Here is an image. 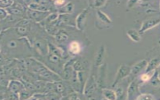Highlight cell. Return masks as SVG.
I'll return each mask as SVG.
<instances>
[{
    "mask_svg": "<svg viewBox=\"0 0 160 100\" xmlns=\"http://www.w3.org/2000/svg\"><path fill=\"white\" fill-rule=\"evenodd\" d=\"M0 46L2 53L12 60L25 59L34 55L32 45L27 38L18 37L13 28L2 31Z\"/></svg>",
    "mask_w": 160,
    "mask_h": 100,
    "instance_id": "cell-1",
    "label": "cell"
},
{
    "mask_svg": "<svg viewBox=\"0 0 160 100\" xmlns=\"http://www.w3.org/2000/svg\"><path fill=\"white\" fill-rule=\"evenodd\" d=\"M34 53L41 57H46L49 53L48 42L43 37L37 36L32 43Z\"/></svg>",
    "mask_w": 160,
    "mask_h": 100,
    "instance_id": "cell-2",
    "label": "cell"
},
{
    "mask_svg": "<svg viewBox=\"0 0 160 100\" xmlns=\"http://www.w3.org/2000/svg\"><path fill=\"white\" fill-rule=\"evenodd\" d=\"M51 13L50 12H41L27 9L25 18L35 23H41Z\"/></svg>",
    "mask_w": 160,
    "mask_h": 100,
    "instance_id": "cell-3",
    "label": "cell"
},
{
    "mask_svg": "<svg viewBox=\"0 0 160 100\" xmlns=\"http://www.w3.org/2000/svg\"><path fill=\"white\" fill-rule=\"evenodd\" d=\"M131 71V67L127 65H121L118 68L117 74H116V78L114 79L112 87L116 86L118 82L121 80H123V79L127 77L130 75Z\"/></svg>",
    "mask_w": 160,
    "mask_h": 100,
    "instance_id": "cell-4",
    "label": "cell"
},
{
    "mask_svg": "<svg viewBox=\"0 0 160 100\" xmlns=\"http://www.w3.org/2000/svg\"><path fill=\"white\" fill-rule=\"evenodd\" d=\"M24 89V86L20 80L11 79L9 82L7 90L15 94H19Z\"/></svg>",
    "mask_w": 160,
    "mask_h": 100,
    "instance_id": "cell-5",
    "label": "cell"
},
{
    "mask_svg": "<svg viewBox=\"0 0 160 100\" xmlns=\"http://www.w3.org/2000/svg\"><path fill=\"white\" fill-rule=\"evenodd\" d=\"M88 12H89V9L88 8H86L76 17L75 20V25L77 28L79 30L83 31L85 28L87 16Z\"/></svg>",
    "mask_w": 160,
    "mask_h": 100,
    "instance_id": "cell-6",
    "label": "cell"
},
{
    "mask_svg": "<svg viewBox=\"0 0 160 100\" xmlns=\"http://www.w3.org/2000/svg\"><path fill=\"white\" fill-rule=\"evenodd\" d=\"M160 23V19H151L144 21L142 23L141 28L140 30L138 31V33L140 34H143L148 30L151 29L156 26Z\"/></svg>",
    "mask_w": 160,
    "mask_h": 100,
    "instance_id": "cell-7",
    "label": "cell"
},
{
    "mask_svg": "<svg viewBox=\"0 0 160 100\" xmlns=\"http://www.w3.org/2000/svg\"><path fill=\"white\" fill-rule=\"evenodd\" d=\"M97 86V84L95 83L94 77H90L88 81L85 83V87H84V93L87 97H89L93 94L95 91Z\"/></svg>",
    "mask_w": 160,
    "mask_h": 100,
    "instance_id": "cell-8",
    "label": "cell"
},
{
    "mask_svg": "<svg viewBox=\"0 0 160 100\" xmlns=\"http://www.w3.org/2000/svg\"><path fill=\"white\" fill-rule=\"evenodd\" d=\"M148 64V62L146 60H142V61L138 62L131 67V71L130 75L132 76H136L138 75L143 69L146 68Z\"/></svg>",
    "mask_w": 160,
    "mask_h": 100,
    "instance_id": "cell-9",
    "label": "cell"
},
{
    "mask_svg": "<svg viewBox=\"0 0 160 100\" xmlns=\"http://www.w3.org/2000/svg\"><path fill=\"white\" fill-rule=\"evenodd\" d=\"M88 64L87 61L82 59H75L72 64V68L76 72H84L87 69Z\"/></svg>",
    "mask_w": 160,
    "mask_h": 100,
    "instance_id": "cell-10",
    "label": "cell"
},
{
    "mask_svg": "<svg viewBox=\"0 0 160 100\" xmlns=\"http://www.w3.org/2000/svg\"><path fill=\"white\" fill-rule=\"evenodd\" d=\"M106 53V48L104 45L100 47L97 52L94 60V64L96 67H99L103 63Z\"/></svg>",
    "mask_w": 160,
    "mask_h": 100,
    "instance_id": "cell-11",
    "label": "cell"
},
{
    "mask_svg": "<svg viewBox=\"0 0 160 100\" xmlns=\"http://www.w3.org/2000/svg\"><path fill=\"white\" fill-rule=\"evenodd\" d=\"M74 9V5L71 2H67L66 4L57 11L59 15H65L71 14L73 12Z\"/></svg>",
    "mask_w": 160,
    "mask_h": 100,
    "instance_id": "cell-12",
    "label": "cell"
},
{
    "mask_svg": "<svg viewBox=\"0 0 160 100\" xmlns=\"http://www.w3.org/2000/svg\"><path fill=\"white\" fill-rule=\"evenodd\" d=\"M138 92V82L137 80H133L131 83L128 88V97L130 100L132 99Z\"/></svg>",
    "mask_w": 160,
    "mask_h": 100,
    "instance_id": "cell-13",
    "label": "cell"
},
{
    "mask_svg": "<svg viewBox=\"0 0 160 100\" xmlns=\"http://www.w3.org/2000/svg\"><path fill=\"white\" fill-rule=\"evenodd\" d=\"M54 92L57 93L62 96L67 90V87L63 80L53 82Z\"/></svg>",
    "mask_w": 160,
    "mask_h": 100,
    "instance_id": "cell-14",
    "label": "cell"
},
{
    "mask_svg": "<svg viewBox=\"0 0 160 100\" xmlns=\"http://www.w3.org/2000/svg\"><path fill=\"white\" fill-rule=\"evenodd\" d=\"M56 42L59 43H63L68 41L69 35L67 32L63 30H59L54 36Z\"/></svg>",
    "mask_w": 160,
    "mask_h": 100,
    "instance_id": "cell-15",
    "label": "cell"
},
{
    "mask_svg": "<svg viewBox=\"0 0 160 100\" xmlns=\"http://www.w3.org/2000/svg\"><path fill=\"white\" fill-rule=\"evenodd\" d=\"M47 82L37 80L33 84L35 89L36 94H44L45 89Z\"/></svg>",
    "mask_w": 160,
    "mask_h": 100,
    "instance_id": "cell-16",
    "label": "cell"
},
{
    "mask_svg": "<svg viewBox=\"0 0 160 100\" xmlns=\"http://www.w3.org/2000/svg\"><path fill=\"white\" fill-rule=\"evenodd\" d=\"M159 65H160V61L159 59H153L151 60L150 62L148 63L146 68V70H145V73L155 71V69L157 68Z\"/></svg>",
    "mask_w": 160,
    "mask_h": 100,
    "instance_id": "cell-17",
    "label": "cell"
},
{
    "mask_svg": "<svg viewBox=\"0 0 160 100\" xmlns=\"http://www.w3.org/2000/svg\"><path fill=\"white\" fill-rule=\"evenodd\" d=\"M102 93L104 99L107 100H117V95L113 90L108 89L102 90Z\"/></svg>",
    "mask_w": 160,
    "mask_h": 100,
    "instance_id": "cell-18",
    "label": "cell"
},
{
    "mask_svg": "<svg viewBox=\"0 0 160 100\" xmlns=\"http://www.w3.org/2000/svg\"><path fill=\"white\" fill-rule=\"evenodd\" d=\"M69 51L73 55H78L81 51V47L78 42L73 41L69 45Z\"/></svg>",
    "mask_w": 160,
    "mask_h": 100,
    "instance_id": "cell-19",
    "label": "cell"
},
{
    "mask_svg": "<svg viewBox=\"0 0 160 100\" xmlns=\"http://www.w3.org/2000/svg\"><path fill=\"white\" fill-rule=\"evenodd\" d=\"M128 37L131 39L132 41L135 42H140L141 40V35L135 29H130L127 32Z\"/></svg>",
    "mask_w": 160,
    "mask_h": 100,
    "instance_id": "cell-20",
    "label": "cell"
},
{
    "mask_svg": "<svg viewBox=\"0 0 160 100\" xmlns=\"http://www.w3.org/2000/svg\"><path fill=\"white\" fill-rule=\"evenodd\" d=\"M34 94V93H33L32 92L30 91L25 88L18 94L19 100H29Z\"/></svg>",
    "mask_w": 160,
    "mask_h": 100,
    "instance_id": "cell-21",
    "label": "cell"
},
{
    "mask_svg": "<svg viewBox=\"0 0 160 100\" xmlns=\"http://www.w3.org/2000/svg\"><path fill=\"white\" fill-rule=\"evenodd\" d=\"M46 57L48 62L51 64H58L61 62V57L54 54L49 53Z\"/></svg>",
    "mask_w": 160,
    "mask_h": 100,
    "instance_id": "cell-22",
    "label": "cell"
},
{
    "mask_svg": "<svg viewBox=\"0 0 160 100\" xmlns=\"http://www.w3.org/2000/svg\"><path fill=\"white\" fill-rule=\"evenodd\" d=\"M3 95L4 99L5 100H19L18 94L11 92L8 90L4 92Z\"/></svg>",
    "mask_w": 160,
    "mask_h": 100,
    "instance_id": "cell-23",
    "label": "cell"
},
{
    "mask_svg": "<svg viewBox=\"0 0 160 100\" xmlns=\"http://www.w3.org/2000/svg\"><path fill=\"white\" fill-rule=\"evenodd\" d=\"M44 95L46 100H60L62 96L55 92H51Z\"/></svg>",
    "mask_w": 160,
    "mask_h": 100,
    "instance_id": "cell-24",
    "label": "cell"
},
{
    "mask_svg": "<svg viewBox=\"0 0 160 100\" xmlns=\"http://www.w3.org/2000/svg\"><path fill=\"white\" fill-rule=\"evenodd\" d=\"M97 15H98V18L102 22L108 23V24L112 23V21L111 19H109V17L101 11H98L97 12Z\"/></svg>",
    "mask_w": 160,
    "mask_h": 100,
    "instance_id": "cell-25",
    "label": "cell"
},
{
    "mask_svg": "<svg viewBox=\"0 0 160 100\" xmlns=\"http://www.w3.org/2000/svg\"><path fill=\"white\" fill-rule=\"evenodd\" d=\"M14 1L12 0H0V8L7 10L12 6Z\"/></svg>",
    "mask_w": 160,
    "mask_h": 100,
    "instance_id": "cell-26",
    "label": "cell"
},
{
    "mask_svg": "<svg viewBox=\"0 0 160 100\" xmlns=\"http://www.w3.org/2000/svg\"><path fill=\"white\" fill-rule=\"evenodd\" d=\"M135 100H155V99L151 94H144L138 96Z\"/></svg>",
    "mask_w": 160,
    "mask_h": 100,
    "instance_id": "cell-27",
    "label": "cell"
},
{
    "mask_svg": "<svg viewBox=\"0 0 160 100\" xmlns=\"http://www.w3.org/2000/svg\"><path fill=\"white\" fill-rule=\"evenodd\" d=\"M150 80H151L152 84L154 86H157L158 85H159L160 79H159V76H158V73L156 72L154 73V74L152 75V77Z\"/></svg>",
    "mask_w": 160,
    "mask_h": 100,
    "instance_id": "cell-28",
    "label": "cell"
},
{
    "mask_svg": "<svg viewBox=\"0 0 160 100\" xmlns=\"http://www.w3.org/2000/svg\"><path fill=\"white\" fill-rule=\"evenodd\" d=\"M90 3V6L93 7L94 8H98V7H101L104 5V4H106L107 1H94L89 2Z\"/></svg>",
    "mask_w": 160,
    "mask_h": 100,
    "instance_id": "cell-29",
    "label": "cell"
},
{
    "mask_svg": "<svg viewBox=\"0 0 160 100\" xmlns=\"http://www.w3.org/2000/svg\"><path fill=\"white\" fill-rule=\"evenodd\" d=\"M69 100H82V97L80 96L79 93L74 92L69 95Z\"/></svg>",
    "mask_w": 160,
    "mask_h": 100,
    "instance_id": "cell-30",
    "label": "cell"
},
{
    "mask_svg": "<svg viewBox=\"0 0 160 100\" xmlns=\"http://www.w3.org/2000/svg\"><path fill=\"white\" fill-rule=\"evenodd\" d=\"M8 12L6 9L0 8V22L4 20L8 16Z\"/></svg>",
    "mask_w": 160,
    "mask_h": 100,
    "instance_id": "cell-31",
    "label": "cell"
},
{
    "mask_svg": "<svg viewBox=\"0 0 160 100\" xmlns=\"http://www.w3.org/2000/svg\"><path fill=\"white\" fill-rule=\"evenodd\" d=\"M150 72L147 73H145L144 74H142L141 77V80L142 81L146 82L148 81H149L151 79L152 75L151 76L150 75Z\"/></svg>",
    "mask_w": 160,
    "mask_h": 100,
    "instance_id": "cell-32",
    "label": "cell"
},
{
    "mask_svg": "<svg viewBox=\"0 0 160 100\" xmlns=\"http://www.w3.org/2000/svg\"><path fill=\"white\" fill-rule=\"evenodd\" d=\"M2 31V27L1 23L0 22V34L1 33Z\"/></svg>",
    "mask_w": 160,
    "mask_h": 100,
    "instance_id": "cell-33",
    "label": "cell"
},
{
    "mask_svg": "<svg viewBox=\"0 0 160 100\" xmlns=\"http://www.w3.org/2000/svg\"><path fill=\"white\" fill-rule=\"evenodd\" d=\"M2 50H1V47L0 46V53H1Z\"/></svg>",
    "mask_w": 160,
    "mask_h": 100,
    "instance_id": "cell-34",
    "label": "cell"
},
{
    "mask_svg": "<svg viewBox=\"0 0 160 100\" xmlns=\"http://www.w3.org/2000/svg\"><path fill=\"white\" fill-rule=\"evenodd\" d=\"M106 100V99H103V100Z\"/></svg>",
    "mask_w": 160,
    "mask_h": 100,
    "instance_id": "cell-35",
    "label": "cell"
}]
</instances>
